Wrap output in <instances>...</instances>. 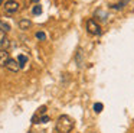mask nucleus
I'll list each match as a JSON object with an SVG mask.
<instances>
[{
    "label": "nucleus",
    "instance_id": "obj_14",
    "mask_svg": "<svg viewBox=\"0 0 134 133\" xmlns=\"http://www.w3.org/2000/svg\"><path fill=\"white\" fill-rule=\"evenodd\" d=\"M32 2H35V3H38V2H39V0H32Z\"/></svg>",
    "mask_w": 134,
    "mask_h": 133
},
{
    "label": "nucleus",
    "instance_id": "obj_7",
    "mask_svg": "<svg viewBox=\"0 0 134 133\" xmlns=\"http://www.w3.org/2000/svg\"><path fill=\"white\" fill-rule=\"evenodd\" d=\"M0 30L9 32V30H10V25H9L7 22H3V20H0Z\"/></svg>",
    "mask_w": 134,
    "mask_h": 133
},
{
    "label": "nucleus",
    "instance_id": "obj_3",
    "mask_svg": "<svg viewBox=\"0 0 134 133\" xmlns=\"http://www.w3.org/2000/svg\"><path fill=\"white\" fill-rule=\"evenodd\" d=\"M18 10H19V3L18 2H15V0H7V2L4 3V12H6V13L13 14Z\"/></svg>",
    "mask_w": 134,
    "mask_h": 133
},
{
    "label": "nucleus",
    "instance_id": "obj_6",
    "mask_svg": "<svg viewBox=\"0 0 134 133\" xmlns=\"http://www.w3.org/2000/svg\"><path fill=\"white\" fill-rule=\"evenodd\" d=\"M30 26H32V20L30 19H20L19 20V28L22 30H27V29H30Z\"/></svg>",
    "mask_w": 134,
    "mask_h": 133
},
{
    "label": "nucleus",
    "instance_id": "obj_10",
    "mask_svg": "<svg viewBox=\"0 0 134 133\" xmlns=\"http://www.w3.org/2000/svg\"><path fill=\"white\" fill-rule=\"evenodd\" d=\"M32 12H33V14H41V13H42V6H41V4H36V6H33Z\"/></svg>",
    "mask_w": 134,
    "mask_h": 133
},
{
    "label": "nucleus",
    "instance_id": "obj_15",
    "mask_svg": "<svg viewBox=\"0 0 134 133\" xmlns=\"http://www.w3.org/2000/svg\"><path fill=\"white\" fill-rule=\"evenodd\" d=\"M2 2H3V0H0V4H2Z\"/></svg>",
    "mask_w": 134,
    "mask_h": 133
},
{
    "label": "nucleus",
    "instance_id": "obj_5",
    "mask_svg": "<svg viewBox=\"0 0 134 133\" xmlns=\"http://www.w3.org/2000/svg\"><path fill=\"white\" fill-rule=\"evenodd\" d=\"M9 52L4 49H0V66H6L7 61H9Z\"/></svg>",
    "mask_w": 134,
    "mask_h": 133
},
{
    "label": "nucleus",
    "instance_id": "obj_8",
    "mask_svg": "<svg viewBox=\"0 0 134 133\" xmlns=\"http://www.w3.org/2000/svg\"><path fill=\"white\" fill-rule=\"evenodd\" d=\"M18 62H19V65H20V68H22V66H25V65H26V62H27V58L25 57V55H19V58H18Z\"/></svg>",
    "mask_w": 134,
    "mask_h": 133
},
{
    "label": "nucleus",
    "instance_id": "obj_9",
    "mask_svg": "<svg viewBox=\"0 0 134 133\" xmlns=\"http://www.w3.org/2000/svg\"><path fill=\"white\" fill-rule=\"evenodd\" d=\"M0 45H2V49H4V51H7V49L10 48V39H7V38H6V39H4L3 42L0 43Z\"/></svg>",
    "mask_w": 134,
    "mask_h": 133
},
{
    "label": "nucleus",
    "instance_id": "obj_4",
    "mask_svg": "<svg viewBox=\"0 0 134 133\" xmlns=\"http://www.w3.org/2000/svg\"><path fill=\"white\" fill-rule=\"evenodd\" d=\"M6 68L9 69L10 72H18L19 69H20V65H19V62L16 59H12V58H10L6 64Z\"/></svg>",
    "mask_w": 134,
    "mask_h": 133
},
{
    "label": "nucleus",
    "instance_id": "obj_13",
    "mask_svg": "<svg viewBox=\"0 0 134 133\" xmlns=\"http://www.w3.org/2000/svg\"><path fill=\"white\" fill-rule=\"evenodd\" d=\"M4 33H6V32L0 30V43H2V42H3L4 39H6V35H4Z\"/></svg>",
    "mask_w": 134,
    "mask_h": 133
},
{
    "label": "nucleus",
    "instance_id": "obj_11",
    "mask_svg": "<svg viewBox=\"0 0 134 133\" xmlns=\"http://www.w3.org/2000/svg\"><path fill=\"white\" fill-rule=\"evenodd\" d=\"M102 109H104V106H102L101 103H95V104H94V110H95V113H101Z\"/></svg>",
    "mask_w": 134,
    "mask_h": 133
},
{
    "label": "nucleus",
    "instance_id": "obj_2",
    "mask_svg": "<svg viewBox=\"0 0 134 133\" xmlns=\"http://www.w3.org/2000/svg\"><path fill=\"white\" fill-rule=\"evenodd\" d=\"M87 30H88V33H91V35H99L101 33V28H99V25L94 19H90L87 22Z\"/></svg>",
    "mask_w": 134,
    "mask_h": 133
},
{
    "label": "nucleus",
    "instance_id": "obj_1",
    "mask_svg": "<svg viewBox=\"0 0 134 133\" xmlns=\"http://www.w3.org/2000/svg\"><path fill=\"white\" fill-rule=\"evenodd\" d=\"M74 126H75L74 120L66 114L59 116L58 120H56V130H58V133H69L74 129Z\"/></svg>",
    "mask_w": 134,
    "mask_h": 133
},
{
    "label": "nucleus",
    "instance_id": "obj_12",
    "mask_svg": "<svg viewBox=\"0 0 134 133\" xmlns=\"http://www.w3.org/2000/svg\"><path fill=\"white\" fill-rule=\"evenodd\" d=\"M36 38H38L39 40H45L46 39V35H45L43 32H36Z\"/></svg>",
    "mask_w": 134,
    "mask_h": 133
}]
</instances>
